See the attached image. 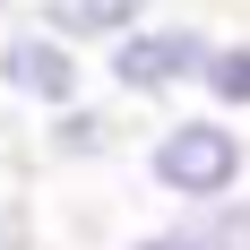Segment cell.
Wrapping results in <instances>:
<instances>
[{"instance_id": "cell-1", "label": "cell", "mask_w": 250, "mask_h": 250, "mask_svg": "<svg viewBox=\"0 0 250 250\" xmlns=\"http://www.w3.org/2000/svg\"><path fill=\"white\" fill-rule=\"evenodd\" d=\"M138 173H147V190L173 207V216H199V207L250 190V138H242V121H225V112L181 104V112H164V121L147 129Z\"/></svg>"}, {"instance_id": "cell-2", "label": "cell", "mask_w": 250, "mask_h": 250, "mask_svg": "<svg viewBox=\"0 0 250 250\" xmlns=\"http://www.w3.org/2000/svg\"><path fill=\"white\" fill-rule=\"evenodd\" d=\"M207 43H216V26L155 9V18H138L129 35H112V43L95 52V86L112 104H190Z\"/></svg>"}, {"instance_id": "cell-3", "label": "cell", "mask_w": 250, "mask_h": 250, "mask_svg": "<svg viewBox=\"0 0 250 250\" xmlns=\"http://www.w3.org/2000/svg\"><path fill=\"white\" fill-rule=\"evenodd\" d=\"M95 86V69H86V52L61 43L52 26L35 18H9V35H0V95L26 104V112H61L69 95H86Z\"/></svg>"}, {"instance_id": "cell-4", "label": "cell", "mask_w": 250, "mask_h": 250, "mask_svg": "<svg viewBox=\"0 0 250 250\" xmlns=\"http://www.w3.org/2000/svg\"><path fill=\"white\" fill-rule=\"evenodd\" d=\"M35 147L52 155V164H112V155L129 147V112L112 95H95V86H86V95H69L61 104V112H35Z\"/></svg>"}, {"instance_id": "cell-5", "label": "cell", "mask_w": 250, "mask_h": 250, "mask_svg": "<svg viewBox=\"0 0 250 250\" xmlns=\"http://www.w3.org/2000/svg\"><path fill=\"white\" fill-rule=\"evenodd\" d=\"M164 0H35L26 18L35 26H52L61 43H78V52H104L112 35H129L138 18H155Z\"/></svg>"}, {"instance_id": "cell-6", "label": "cell", "mask_w": 250, "mask_h": 250, "mask_svg": "<svg viewBox=\"0 0 250 250\" xmlns=\"http://www.w3.org/2000/svg\"><path fill=\"white\" fill-rule=\"evenodd\" d=\"M190 104H207V112H225V121H242L250 112V35H216L199 61V86H190Z\"/></svg>"}, {"instance_id": "cell-7", "label": "cell", "mask_w": 250, "mask_h": 250, "mask_svg": "<svg viewBox=\"0 0 250 250\" xmlns=\"http://www.w3.org/2000/svg\"><path fill=\"white\" fill-rule=\"evenodd\" d=\"M190 233H199V250H250V190L199 207V216H190Z\"/></svg>"}, {"instance_id": "cell-8", "label": "cell", "mask_w": 250, "mask_h": 250, "mask_svg": "<svg viewBox=\"0 0 250 250\" xmlns=\"http://www.w3.org/2000/svg\"><path fill=\"white\" fill-rule=\"evenodd\" d=\"M121 250H199V233H190V216H173V225H147V233H129Z\"/></svg>"}, {"instance_id": "cell-9", "label": "cell", "mask_w": 250, "mask_h": 250, "mask_svg": "<svg viewBox=\"0 0 250 250\" xmlns=\"http://www.w3.org/2000/svg\"><path fill=\"white\" fill-rule=\"evenodd\" d=\"M35 242V225H26V207L18 199H0V250H26Z\"/></svg>"}, {"instance_id": "cell-10", "label": "cell", "mask_w": 250, "mask_h": 250, "mask_svg": "<svg viewBox=\"0 0 250 250\" xmlns=\"http://www.w3.org/2000/svg\"><path fill=\"white\" fill-rule=\"evenodd\" d=\"M18 9H26V0H0V18H18Z\"/></svg>"}]
</instances>
